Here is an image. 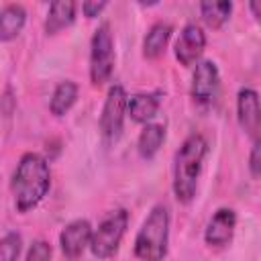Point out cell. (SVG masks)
<instances>
[{"label":"cell","instance_id":"7402d4cb","mask_svg":"<svg viewBox=\"0 0 261 261\" xmlns=\"http://www.w3.org/2000/svg\"><path fill=\"white\" fill-rule=\"evenodd\" d=\"M104 8H106V2H92V0H88V2L82 4V10H84V14H86L88 18L98 16Z\"/></svg>","mask_w":261,"mask_h":261},{"label":"cell","instance_id":"8992f818","mask_svg":"<svg viewBox=\"0 0 261 261\" xmlns=\"http://www.w3.org/2000/svg\"><path fill=\"white\" fill-rule=\"evenodd\" d=\"M126 106H128V96H126L124 88L120 84H114L108 90V96L104 100L102 114H100V130H102L104 139L114 141V139L120 137L122 124H124Z\"/></svg>","mask_w":261,"mask_h":261},{"label":"cell","instance_id":"5b68a950","mask_svg":"<svg viewBox=\"0 0 261 261\" xmlns=\"http://www.w3.org/2000/svg\"><path fill=\"white\" fill-rule=\"evenodd\" d=\"M114 69V39L108 22H102L90 45V80L94 86H104Z\"/></svg>","mask_w":261,"mask_h":261},{"label":"cell","instance_id":"44dd1931","mask_svg":"<svg viewBox=\"0 0 261 261\" xmlns=\"http://www.w3.org/2000/svg\"><path fill=\"white\" fill-rule=\"evenodd\" d=\"M249 171L253 177L261 179V137L255 141L253 149H251V155H249Z\"/></svg>","mask_w":261,"mask_h":261},{"label":"cell","instance_id":"30bf717a","mask_svg":"<svg viewBox=\"0 0 261 261\" xmlns=\"http://www.w3.org/2000/svg\"><path fill=\"white\" fill-rule=\"evenodd\" d=\"M92 234H94L92 224L86 218H77V220H71L69 224H65V228L59 234V245H61L63 255L69 259L80 257L84 253V249L92 243Z\"/></svg>","mask_w":261,"mask_h":261},{"label":"cell","instance_id":"ffe728a7","mask_svg":"<svg viewBox=\"0 0 261 261\" xmlns=\"http://www.w3.org/2000/svg\"><path fill=\"white\" fill-rule=\"evenodd\" d=\"M27 261H51V245L43 239L35 241L27 253Z\"/></svg>","mask_w":261,"mask_h":261},{"label":"cell","instance_id":"5bb4252c","mask_svg":"<svg viewBox=\"0 0 261 261\" xmlns=\"http://www.w3.org/2000/svg\"><path fill=\"white\" fill-rule=\"evenodd\" d=\"M169 37H171V24L169 22H163V20L153 22L145 35V41H143V55L147 59H157L165 51Z\"/></svg>","mask_w":261,"mask_h":261},{"label":"cell","instance_id":"277c9868","mask_svg":"<svg viewBox=\"0 0 261 261\" xmlns=\"http://www.w3.org/2000/svg\"><path fill=\"white\" fill-rule=\"evenodd\" d=\"M126 226H128V212L124 208H116L108 212V216H104V220L98 224V228L92 234V243H90L92 253L98 259L112 257L120 247Z\"/></svg>","mask_w":261,"mask_h":261},{"label":"cell","instance_id":"9c48e42d","mask_svg":"<svg viewBox=\"0 0 261 261\" xmlns=\"http://www.w3.org/2000/svg\"><path fill=\"white\" fill-rule=\"evenodd\" d=\"M204 47H206V35L202 27L196 22H188L179 33V39L175 41V57L186 67L194 65L204 53Z\"/></svg>","mask_w":261,"mask_h":261},{"label":"cell","instance_id":"d6986e66","mask_svg":"<svg viewBox=\"0 0 261 261\" xmlns=\"http://www.w3.org/2000/svg\"><path fill=\"white\" fill-rule=\"evenodd\" d=\"M20 245H22V239L18 232L14 230L6 232L0 241V261H16L20 253Z\"/></svg>","mask_w":261,"mask_h":261},{"label":"cell","instance_id":"ba28073f","mask_svg":"<svg viewBox=\"0 0 261 261\" xmlns=\"http://www.w3.org/2000/svg\"><path fill=\"white\" fill-rule=\"evenodd\" d=\"M237 116L249 137H261V98L253 88H241L237 94Z\"/></svg>","mask_w":261,"mask_h":261},{"label":"cell","instance_id":"7a4b0ae2","mask_svg":"<svg viewBox=\"0 0 261 261\" xmlns=\"http://www.w3.org/2000/svg\"><path fill=\"white\" fill-rule=\"evenodd\" d=\"M206 141L202 135H190L181 143V147L175 153V165H173V194L179 202L188 204L196 196L198 177L202 173L204 157H206Z\"/></svg>","mask_w":261,"mask_h":261},{"label":"cell","instance_id":"8fae6325","mask_svg":"<svg viewBox=\"0 0 261 261\" xmlns=\"http://www.w3.org/2000/svg\"><path fill=\"white\" fill-rule=\"evenodd\" d=\"M234 226H237L234 210L232 208H218L206 226L204 241L210 247H224L230 243V239L234 234Z\"/></svg>","mask_w":261,"mask_h":261},{"label":"cell","instance_id":"e0dca14e","mask_svg":"<svg viewBox=\"0 0 261 261\" xmlns=\"http://www.w3.org/2000/svg\"><path fill=\"white\" fill-rule=\"evenodd\" d=\"M75 98H77V84L71 82V80L59 82L57 88L53 90V96H51V102H49L51 114L63 116V114L75 104Z\"/></svg>","mask_w":261,"mask_h":261},{"label":"cell","instance_id":"ac0fdd59","mask_svg":"<svg viewBox=\"0 0 261 261\" xmlns=\"http://www.w3.org/2000/svg\"><path fill=\"white\" fill-rule=\"evenodd\" d=\"M230 12H232V2H226V0L224 2H216V0L214 2H200V14H202L204 22L212 29L222 27L228 20Z\"/></svg>","mask_w":261,"mask_h":261},{"label":"cell","instance_id":"603a6c76","mask_svg":"<svg viewBox=\"0 0 261 261\" xmlns=\"http://www.w3.org/2000/svg\"><path fill=\"white\" fill-rule=\"evenodd\" d=\"M249 8H251V12H253V16L261 22V0H255V2H251L249 4Z\"/></svg>","mask_w":261,"mask_h":261},{"label":"cell","instance_id":"3957f363","mask_svg":"<svg viewBox=\"0 0 261 261\" xmlns=\"http://www.w3.org/2000/svg\"><path fill=\"white\" fill-rule=\"evenodd\" d=\"M169 241V210L157 204L147 214L143 226L135 237V255L141 261H163Z\"/></svg>","mask_w":261,"mask_h":261},{"label":"cell","instance_id":"2e32d148","mask_svg":"<svg viewBox=\"0 0 261 261\" xmlns=\"http://www.w3.org/2000/svg\"><path fill=\"white\" fill-rule=\"evenodd\" d=\"M163 139H165V126L163 124H157V122L145 124L141 135H139V143H137L139 155L143 159H151L159 151V147L163 145Z\"/></svg>","mask_w":261,"mask_h":261},{"label":"cell","instance_id":"7c38bea8","mask_svg":"<svg viewBox=\"0 0 261 261\" xmlns=\"http://www.w3.org/2000/svg\"><path fill=\"white\" fill-rule=\"evenodd\" d=\"M161 106V94L157 92H143V94H135L128 98V106H126V114L135 120V122H145L149 124V120L157 114Z\"/></svg>","mask_w":261,"mask_h":261},{"label":"cell","instance_id":"52a82bcc","mask_svg":"<svg viewBox=\"0 0 261 261\" xmlns=\"http://www.w3.org/2000/svg\"><path fill=\"white\" fill-rule=\"evenodd\" d=\"M218 88H220V73H218L216 63L210 59L198 61L194 75H192V88H190L192 98L198 104H210L214 102Z\"/></svg>","mask_w":261,"mask_h":261},{"label":"cell","instance_id":"6da1fadb","mask_svg":"<svg viewBox=\"0 0 261 261\" xmlns=\"http://www.w3.org/2000/svg\"><path fill=\"white\" fill-rule=\"evenodd\" d=\"M51 171L45 157L39 153H24L12 175V196L18 212L33 210L49 192Z\"/></svg>","mask_w":261,"mask_h":261},{"label":"cell","instance_id":"9a60e30c","mask_svg":"<svg viewBox=\"0 0 261 261\" xmlns=\"http://www.w3.org/2000/svg\"><path fill=\"white\" fill-rule=\"evenodd\" d=\"M27 20V10L22 8V4H4V8L0 10V39L2 41H10L14 39Z\"/></svg>","mask_w":261,"mask_h":261},{"label":"cell","instance_id":"4fadbf2b","mask_svg":"<svg viewBox=\"0 0 261 261\" xmlns=\"http://www.w3.org/2000/svg\"><path fill=\"white\" fill-rule=\"evenodd\" d=\"M75 18V2L71 0H57L51 2L47 16H45V33L47 35H55L61 29L69 27Z\"/></svg>","mask_w":261,"mask_h":261}]
</instances>
